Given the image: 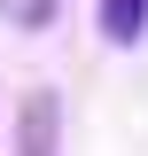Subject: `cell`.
I'll return each mask as SVG.
<instances>
[{"label":"cell","instance_id":"obj_2","mask_svg":"<svg viewBox=\"0 0 148 156\" xmlns=\"http://www.w3.org/2000/svg\"><path fill=\"white\" fill-rule=\"evenodd\" d=\"M101 31H109L117 47H132V39L148 31V0H101Z\"/></svg>","mask_w":148,"mask_h":156},{"label":"cell","instance_id":"obj_1","mask_svg":"<svg viewBox=\"0 0 148 156\" xmlns=\"http://www.w3.org/2000/svg\"><path fill=\"white\" fill-rule=\"evenodd\" d=\"M55 94H31L23 101V156H55Z\"/></svg>","mask_w":148,"mask_h":156}]
</instances>
